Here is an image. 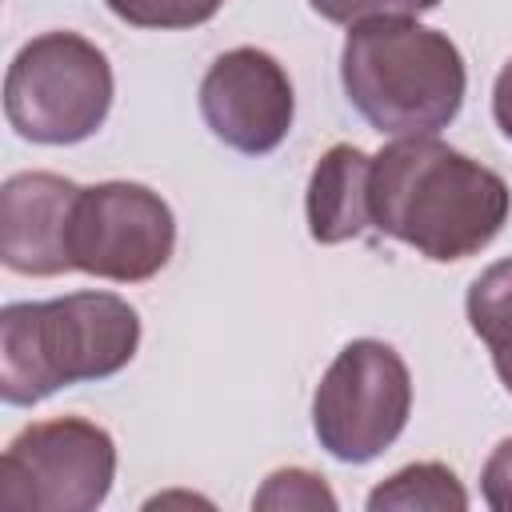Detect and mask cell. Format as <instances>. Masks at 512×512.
I'll return each instance as SVG.
<instances>
[{
	"label": "cell",
	"instance_id": "obj_1",
	"mask_svg": "<svg viewBox=\"0 0 512 512\" xmlns=\"http://www.w3.org/2000/svg\"><path fill=\"white\" fill-rule=\"evenodd\" d=\"M368 204L376 232L448 264L500 236L512 192L500 172L436 136H396L372 156Z\"/></svg>",
	"mask_w": 512,
	"mask_h": 512
},
{
	"label": "cell",
	"instance_id": "obj_2",
	"mask_svg": "<svg viewBox=\"0 0 512 512\" xmlns=\"http://www.w3.org/2000/svg\"><path fill=\"white\" fill-rule=\"evenodd\" d=\"M140 348V316L116 292L20 300L0 312V396L32 408L52 392L116 376Z\"/></svg>",
	"mask_w": 512,
	"mask_h": 512
},
{
	"label": "cell",
	"instance_id": "obj_3",
	"mask_svg": "<svg viewBox=\"0 0 512 512\" xmlns=\"http://www.w3.org/2000/svg\"><path fill=\"white\" fill-rule=\"evenodd\" d=\"M348 104L384 136H436L464 104L460 48L416 20L352 24L340 48Z\"/></svg>",
	"mask_w": 512,
	"mask_h": 512
},
{
	"label": "cell",
	"instance_id": "obj_4",
	"mask_svg": "<svg viewBox=\"0 0 512 512\" xmlns=\"http://www.w3.org/2000/svg\"><path fill=\"white\" fill-rule=\"evenodd\" d=\"M112 64L80 32L32 36L8 64L4 116L32 144H80L108 120Z\"/></svg>",
	"mask_w": 512,
	"mask_h": 512
},
{
	"label": "cell",
	"instance_id": "obj_5",
	"mask_svg": "<svg viewBox=\"0 0 512 512\" xmlns=\"http://www.w3.org/2000/svg\"><path fill=\"white\" fill-rule=\"evenodd\" d=\"M412 412V376L384 340H352L336 352L312 396V432L344 464H368L396 444Z\"/></svg>",
	"mask_w": 512,
	"mask_h": 512
},
{
	"label": "cell",
	"instance_id": "obj_6",
	"mask_svg": "<svg viewBox=\"0 0 512 512\" xmlns=\"http://www.w3.org/2000/svg\"><path fill=\"white\" fill-rule=\"evenodd\" d=\"M116 444L84 416L20 428L0 460V504L20 512H92L108 500Z\"/></svg>",
	"mask_w": 512,
	"mask_h": 512
},
{
	"label": "cell",
	"instance_id": "obj_7",
	"mask_svg": "<svg viewBox=\"0 0 512 512\" xmlns=\"http://www.w3.org/2000/svg\"><path fill=\"white\" fill-rule=\"evenodd\" d=\"M176 248V216L160 192L136 180L80 188L68 224L72 272L116 284L152 280Z\"/></svg>",
	"mask_w": 512,
	"mask_h": 512
},
{
	"label": "cell",
	"instance_id": "obj_8",
	"mask_svg": "<svg viewBox=\"0 0 512 512\" xmlns=\"http://www.w3.org/2000/svg\"><path fill=\"white\" fill-rule=\"evenodd\" d=\"M200 116L228 148L268 156L284 144L296 116L292 80L264 48H232L216 56L200 80Z\"/></svg>",
	"mask_w": 512,
	"mask_h": 512
},
{
	"label": "cell",
	"instance_id": "obj_9",
	"mask_svg": "<svg viewBox=\"0 0 512 512\" xmlns=\"http://www.w3.org/2000/svg\"><path fill=\"white\" fill-rule=\"evenodd\" d=\"M80 184L56 172H16L0 188V260L20 276L72 272L68 224Z\"/></svg>",
	"mask_w": 512,
	"mask_h": 512
},
{
	"label": "cell",
	"instance_id": "obj_10",
	"mask_svg": "<svg viewBox=\"0 0 512 512\" xmlns=\"http://www.w3.org/2000/svg\"><path fill=\"white\" fill-rule=\"evenodd\" d=\"M368 172H372V156L360 152L356 144H332L316 160L304 192L308 232L316 244H344L364 236V228L372 224Z\"/></svg>",
	"mask_w": 512,
	"mask_h": 512
},
{
	"label": "cell",
	"instance_id": "obj_11",
	"mask_svg": "<svg viewBox=\"0 0 512 512\" xmlns=\"http://www.w3.org/2000/svg\"><path fill=\"white\" fill-rule=\"evenodd\" d=\"M468 492L448 464L424 460L392 472L368 492V512H464Z\"/></svg>",
	"mask_w": 512,
	"mask_h": 512
},
{
	"label": "cell",
	"instance_id": "obj_12",
	"mask_svg": "<svg viewBox=\"0 0 512 512\" xmlns=\"http://www.w3.org/2000/svg\"><path fill=\"white\" fill-rule=\"evenodd\" d=\"M464 312H468L472 332H476L492 352L512 348V256L488 264V268L472 280L468 300H464Z\"/></svg>",
	"mask_w": 512,
	"mask_h": 512
},
{
	"label": "cell",
	"instance_id": "obj_13",
	"mask_svg": "<svg viewBox=\"0 0 512 512\" xmlns=\"http://www.w3.org/2000/svg\"><path fill=\"white\" fill-rule=\"evenodd\" d=\"M252 508L260 512H336V496L324 484V476L308 468H280L272 472L260 492L252 496Z\"/></svg>",
	"mask_w": 512,
	"mask_h": 512
},
{
	"label": "cell",
	"instance_id": "obj_14",
	"mask_svg": "<svg viewBox=\"0 0 512 512\" xmlns=\"http://www.w3.org/2000/svg\"><path fill=\"white\" fill-rule=\"evenodd\" d=\"M112 16L132 28H196L208 24L224 0H104Z\"/></svg>",
	"mask_w": 512,
	"mask_h": 512
},
{
	"label": "cell",
	"instance_id": "obj_15",
	"mask_svg": "<svg viewBox=\"0 0 512 512\" xmlns=\"http://www.w3.org/2000/svg\"><path fill=\"white\" fill-rule=\"evenodd\" d=\"M316 16L332 24H368V20H416L432 12L440 0H308Z\"/></svg>",
	"mask_w": 512,
	"mask_h": 512
},
{
	"label": "cell",
	"instance_id": "obj_16",
	"mask_svg": "<svg viewBox=\"0 0 512 512\" xmlns=\"http://www.w3.org/2000/svg\"><path fill=\"white\" fill-rule=\"evenodd\" d=\"M480 492L492 512H512V436L492 448L480 472Z\"/></svg>",
	"mask_w": 512,
	"mask_h": 512
},
{
	"label": "cell",
	"instance_id": "obj_17",
	"mask_svg": "<svg viewBox=\"0 0 512 512\" xmlns=\"http://www.w3.org/2000/svg\"><path fill=\"white\" fill-rule=\"evenodd\" d=\"M492 116H496V128L512 140V60L496 72V84H492Z\"/></svg>",
	"mask_w": 512,
	"mask_h": 512
},
{
	"label": "cell",
	"instance_id": "obj_18",
	"mask_svg": "<svg viewBox=\"0 0 512 512\" xmlns=\"http://www.w3.org/2000/svg\"><path fill=\"white\" fill-rule=\"evenodd\" d=\"M492 368H496L500 384L512 392V348H504V352H492Z\"/></svg>",
	"mask_w": 512,
	"mask_h": 512
}]
</instances>
